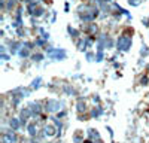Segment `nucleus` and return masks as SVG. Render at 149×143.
I'll return each mask as SVG.
<instances>
[{
  "mask_svg": "<svg viewBox=\"0 0 149 143\" xmlns=\"http://www.w3.org/2000/svg\"><path fill=\"white\" fill-rule=\"evenodd\" d=\"M131 45V39L127 37V36H122V37H119V42H118V46H119V49L122 51H127L128 48Z\"/></svg>",
  "mask_w": 149,
  "mask_h": 143,
  "instance_id": "nucleus-1",
  "label": "nucleus"
},
{
  "mask_svg": "<svg viewBox=\"0 0 149 143\" xmlns=\"http://www.w3.org/2000/svg\"><path fill=\"white\" fill-rule=\"evenodd\" d=\"M18 121H17V119H12V121H10V127H14V128H18Z\"/></svg>",
  "mask_w": 149,
  "mask_h": 143,
  "instance_id": "nucleus-3",
  "label": "nucleus"
},
{
  "mask_svg": "<svg viewBox=\"0 0 149 143\" xmlns=\"http://www.w3.org/2000/svg\"><path fill=\"white\" fill-rule=\"evenodd\" d=\"M130 3H133V5H137V3H139V0H130Z\"/></svg>",
  "mask_w": 149,
  "mask_h": 143,
  "instance_id": "nucleus-4",
  "label": "nucleus"
},
{
  "mask_svg": "<svg viewBox=\"0 0 149 143\" xmlns=\"http://www.w3.org/2000/svg\"><path fill=\"white\" fill-rule=\"evenodd\" d=\"M60 109V103H57V101H49V103H46V110H58Z\"/></svg>",
  "mask_w": 149,
  "mask_h": 143,
  "instance_id": "nucleus-2",
  "label": "nucleus"
}]
</instances>
